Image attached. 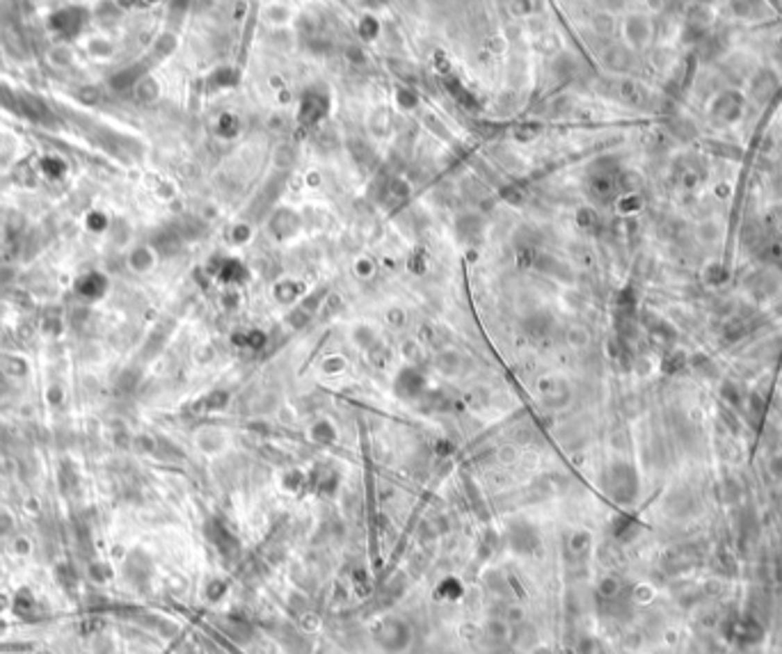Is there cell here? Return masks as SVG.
I'll list each match as a JSON object with an SVG mask.
<instances>
[{
  "label": "cell",
  "mask_w": 782,
  "mask_h": 654,
  "mask_svg": "<svg viewBox=\"0 0 782 654\" xmlns=\"http://www.w3.org/2000/svg\"><path fill=\"white\" fill-rule=\"evenodd\" d=\"M375 643L387 652H405L412 645V627L401 618H385L375 625Z\"/></svg>",
  "instance_id": "1"
},
{
  "label": "cell",
  "mask_w": 782,
  "mask_h": 654,
  "mask_svg": "<svg viewBox=\"0 0 782 654\" xmlns=\"http://www.w3.org/2000/svg\"><path fill=\"white\" fill-rule=\"evenodd\" d=\"M421 389H424V377L417 371H403L396 380V393L403 398H414L419 396Z\"/></svg>",
  "instance_id": "2"
},
{
  "label": "cell",
  "mask_w": 782,
  "mask_h": 654,
  "mask_svg": "<svg viewBox=\"0 0 782 654\" xmlns=\"http://www.w3.org/2000/svg\"><path fill=\"white\" fill-rule=\"evenodd\" d=\"M311 439L318 444H332L336 439V430L330 421H318L314 428H311Z\"/></svg>",
  "instance_id": "3"
},
{
  "label": "cell",
  "mask_w": 782,
  "mask_h": 654,
  "mask_svg": "<svg viewBox=\"0 0 782 654\" xmlns=\"http://www.w3.org/2000/svg\"><path fill=\"white\" fill-rule=\"evenodd\" d=\"M440 593L444 595V597H449V600H458L460 595H463V588H460V581H456V579H447L442 584V590Z\"/></svg>",
  "instance_id": "4"
}]
</instances>
